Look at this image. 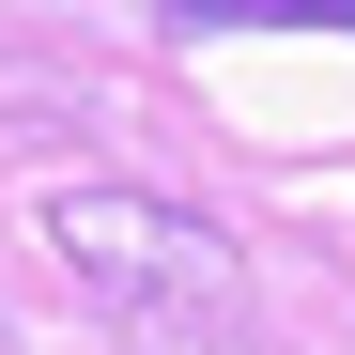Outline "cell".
Returning <instances> with one entry per match:
<instances>
[{
	"instance_id": "obj_1",
	"label": "cell",
	"mask_w": 355,
	"mask_h": 355,
	"mask_svg": "<svg viewBox=\"0 0 355 355\" xmlns=\"http://www.w3.org/2000/svg\"><path fill=\"white\" fill-rule=\"evenodd\" d=\"M46 248L78 263V293H108L139 324H232V293H248V248L216 216L155 201V186H62L46 201Z\"/></svg>"
}]
</instances>
